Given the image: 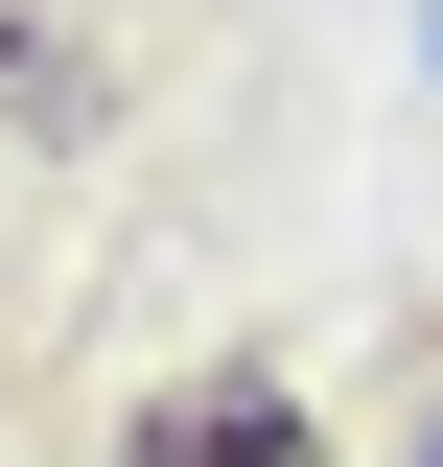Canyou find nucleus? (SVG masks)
I'll list each match as a JSON object with an SVG mask.
<instances>
[{
    "label": "nucleus",
    "mask_w": 443,
    "mask_h": 467,
    "mask_svg": "<svg viewBox=\"0 0 443 467\" xmlns=\"http://www.w3.org/2000/svg\"><path fill=\"white\" fill-rule=\"evenodd\" d=\"M140 467H304V420H280V398H164Z\"/></svg>",
    "instance_id": "1"
}]
</instances>
